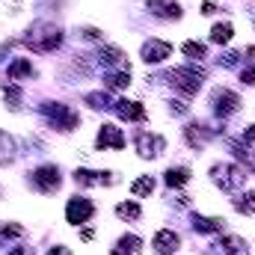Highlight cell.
Here are the masks:
<instances>
[{"label": "cell", "instance_id": "obj_9", "mask_svg": "<svg viewBox=\"0 0 255 255\" xmlns=\"http://www.w3.org/2000/svg\"><path fill=\"white\" fill-rule=\"evenodd\" d=\"M163 136H157V133H148V130H142L139 136H136V151L142 154V157H157L160 151H163Z\"/></svg>", "mask_w": 255, "mask_h": 255}, {"label": "cell", "instance_id": "obj_3", "mask_svg": "<svg viewBox=\"0 0 255 255\" xmlns=\"http://www.w3.org/2000/svg\"><path fill=\"white\" fill-rule=\"evenodd\" d=\"M211 175H214V181H217L223 190H238V187L247 184V169H241V166H235V163H217V166L211 169Z\"/></svg>", "mask_w": 255, "mask_h": 255}, {"label": "cell", "instance_id": "obj_35", "mask_svg": "<svg viewBox=\"0 0 255 255\" xmlns=\"http://www.w3.org/2000/svg\"><path fill=\"white\" fill-rule=\"evenodd\" d=\"M202 12L211 15V12H217V6H214V3H202Z\"/></svg>", "mask_w": 255, "mask_h": 255}, {"label": "cell", "instance_id": "obj_31", "mask_svg": "<svg viewBox=\"0 0 255 255\" xmlns=\"http://www.w3.org/2000/svg\"><path fill=\"white\" fill-rule=\"evenodd\" d=\"M80 33H83V39H92V42H98V39H101V33H98L95 27H83Z\"/></svg>", "mask_w": 255, "mask_h": 255}, {"label": "cell", "instance_id": "obj_13", "mask_svg": "<svg viewBox=\"0 0 255 255\" xmlns=\"http://www.w3.org/2000/svg\"><path fill=\"white\" fill-rule=\"evenodd\" d=\"M74 181H77V184H83V187H89V184H116L119 178H116L113 172H92V169H77V172H74Z\"/></svg>", "mask_w": 255, "mask_h": 255}, {"label": "cell", "instance_id": "obj_20", "mask_svg": "<svg viewBox=\"0 0 255 255\" xmlns=\"http://www.w3.org/2000/svg\"><path fill=\"white\" fill-rule=\"evenodd\" d=\"M98 57H101V63L113 65V68H128V63H125V54H122L119 48H104V45H101Z\"/></svg>", "mask_w": 255, "mask_h": 255}, {"label": "cell", "instance_id": "obj_7", "mask_svg": "<svg viewBox=\"0 0 255 255\" xmlns=\"http://www.w3.org/2000/svg\"><path fill=\"white\" fill-rule=\"evenodd\" d=\"M211 104H214V113H217V116H232V113H238L241 98H238L232 89H214Z\"/></svg>", "mask_w": 255, "mask_h": 255}, {"label": "cell", "instance_id": "obj_6", "mask_svg": "<svg viewBox=\"0 0 255 255\" xmlns=\"http://www.w3.org/2000/svg\"><path fill=\"white\" fill-rule=\"evenodd\" d=\"M247 241L244 238H235V235H229V238H220V241H214L205 255H247Z\"/></svg>", "mask_w": 255, "mask_h": 255}, {"label": "cell", "instance_id": "obj_33", "mask_svg": "<svg viewBox=\"0 0 255 255\" xmlns=\"http://www.w3.org/2000/svg\"><path fill=\"white\" fill-rule=\"evenodd\" d=\"M244 139H247V142H255V125H250L244 130Z\"/></svg>", "mask_w": 255, "mask_h": 255}, {"label": "cell", "instance_id": "obj_17", "mask_svg": "<svg viewBox=\"0 0 255 255\" xmlns=\"http://www.w3.org/2000/svg\"><path fill=\"white\" fill-rule=\"evenodd\" d=\"M184 133H187V142H190V145H205V142L214 136V130L208 125H187Z\"/></svg>", "mask_w": 255, "mask_h": 255}, {"label": "cell", "instance_id": "obj_22", "mask_svg": "<svg viewBox=\"0 0 255 255\" xmlns=\"http://www.w3.org/2000/svg\"><path fill=\"white\" fill-rule=\"evenodd\" d=\"M190 181V169L187 166H172V169H166V184L169 187H184Z\"/></svg>", "mask_w": 255, "mask_h": 255}, {"label": "cell", "instance_id": "obj_2", "mask_svg": "<svg viewBox=\"0 0 255 255\" xmlns=\"http://www.w3.org/2000/svg\"><path fill=\"white\" fill-rule=\"evenodd\" d=\"M39 110H42V116H45L51 125L60 128V130H74L77 122H80V116H77L68 104H51V101H45Z\"/></svg>", "mask_w": 255, "mask_h": 255}, {"label": "cell", "instance_id": "obj_18", "mask_svg": "<svg viewBox=\"0 0 255 255\" xmlns=\"http://www.w3.org/2000/svg\"><path fill=\"white\" fill-rule=\"evenodd\" d=\"M139 250H142V241H139L136 235H125L110 255H139Z\"/></svg>", "mask_w": 255, "mask_h": 255}, {"label": "cell", "instance_id": "obj_8", "mask_svg": "<svg viewBox=\"0 0 255 255\" xmlns=\"http://www.w3.org/2000/svg\"><path fill=\"white\" fill-rule=\"evenodd\" d=\"M33 184L42 193L60 190V169H57V166H39V169L33 172Z\"/></svg>", "mask_w": 255, "mask_h": 255}, {"label": "cell", "instance_id": "obj_32", "mask_svg": "<svg viewBox=\"0 0 255 255\" xmlns=\"http://www.w3.org/2000/svg\"><path fill=\"white\" fill-rule=\"evenodd\" d=\"M9 255H36V253H33V247H18V250H12Z\"/></svg>", "mask_w": 255, "mask_h": 255}, {"label": "cell", "instance_id": "obj_24", "mask_svg": "<svg viewBox=\"0 0 255 255\" xmlns=\"http://www.w3.org/2000/svg\"><path fill=\"white\" fill-rule=\"evenodd\" d=\"M232 36H235L232 24H217V27L211 30V42H217V45H226V42H232Z\"/></svg>", "mask_w": 255, "mask_h": 255}, {"label": "cell", "instance_id": "obj_5", "mask_svg": "<svg viewBox=\"0 0 255 255\" xmlns=\"http://www.w3.org/2000/svg\"><path fill=\"white\" fill-rule=\"evenodd\" d=\"M92 211H95V205H92L89 199H83V196H71L68 205H65V220L74 223V226H80V223H86V220L92 217Z\"/></svg>", "mask_w": 255, "mask_h": 255}, {"label": "cell", "instance_id": "obj_21", "mask_svg": "<svg viewBox=\"0 0 255 255\" xmlns=\"http://www.w3.org/2000/svg\"><path fill=\"white\" fill-rule=\"evenodd\" d=\"M15 151H18V145H15V139L6 133V130H0V166H6L12 157H15Z\"/></svg>", "mask_w": 255, "mask_h": 255}, {"label": "cell", "instance_id": "obj_14", "mask_svg": "<svg viewBox=\"0 0 255 255\" xmlns=\"http://www.w3.org/2000/svg\"><path fill=\"white\" fill-rule=\"evenodd\" d=\"M113 110H116L125 122H142V119H145V107L136 104V101H116Z\"/></svg>", "mask_w": 255, "mask_h": 255}, {"label": "cell", "instance_id": "obj_10", "mask_svg": "<svg viewBox=\"0 0 255 255\" xmlns=\"http://www.w3.org/2000/svg\"><path fill=\"white\" fill-rule=\"evenodd\" d=\"M95 148H125V136L116 125H104L98 130V139H95Z\"/></svg>", "mask_w": 255, "mask_h": 255}, {"label": "cell", "instance_id": "obj_19", "mask_svg": "<svg viewBox=\"0 0 255 255\" xmlns=\"http://www.w3.org/2000/svg\"><path fill=\"white\" fill-rule=\"evenodd\" d=\"M148 9L160 18H181V6L178 3H163V0H148Z\"/></svg>", "mask_w": 255, "mask_h": 255}, {"label": "cell", "instance_id": "obj_11", "mask_svg": "<svg viewBox=\"0 0 255 255\" xmlns=\"http://www.w3.org/2000/svg\"><path fill=\"white\" fill-rule=\"evenodd\" d=\"M178 244H181V238H178L175 232H169V229L157 232L154 241H151V247H154V253L157 255H172L175 250H178Z\"/></svg>", "mask_w": 255, "mask_h": 255}, {"label": "cell", "instance_id": "obj_1", "mask_svg": "<svg viewBox=\"0 0 255 255\" xmlns=\"http://www.w3.org/2000/svg\"><path fill=\"white\" fill-rule=\"evenodd\" d=\"M24 45L33 48L36 54H51V51H57L63 45V30L54 27V24H48V21H39V24H33L27 30Z\"/></svg>", "mask_w": 255, "mask_h": 255}, {"label": "cell", "instance_id": "obj_29", "mask_svg": "<svg viewBox=\"0 0 255 255\" xmlns=\"http://www.w3.org/2000/svg\"><path fill=\"white\" fill-rule=\"evenodd\" d=\"M116 214H119L122 220H136V217H139V205H133V202H122V205L116 208Z\"/></svg>", "mask_w": 255, "mask_h": 255}, {"label": "cell", "instance_id": "obj_16", "mask_svg": "<svg viewBox=\"0 0 255 255\" xmlns=\"http://www.w3.org/2000/svg\"><path fill=\"white\" fill-rule=\"evenodd\" d=\"M18 77H36V68L30 60H24V57H18L15 63L6 68V80L12 83V80H18Z\"/></svg>", "mask_w": 255, "mask_h": 255}, {"label": "cell", "instance_id": "obj_30", "mask_svg": "<svg viewBox=\"0 0 255 255\" xmlns=\"http://www.w3.org/2000/svg\"><path fill=\"white\" fill-rule=\"evenodd\" d=\"M181 51H184L190 60H202V57H205V45H199V42H184Z\"/></svg>", "mask_w": 255, "mask_h": 255}, {"label": "cell", "instance_id": "obj_34", "mask_svg": "<svg viewBox=\"0 0 255 255\" xmlns=\"http://www.w3.org/2000/svg\"><path fill=\"white\" fill-rule=\"evenodd\" d=\"M48 255H71V253H68L65 247H54V250H51V253H48Z\"/></svg>", "mask_w": 255, "mask_h": 255}, {"label": "cell", "instance_id": "obj_25", "mask_svg": "<svg viewBox=\"0 0 255 255\" xmlns=\"http://www.w3.org/2000/svg\"><path fill=\"white\" fill-rule=\"evenodd\" d=\"M130 190H133V196H148V193H154V181H151V175L136 178V181L130 184Z\"/></svg>", "mask_w": 255, "mask_h": 255}, {"label": "cell", "instance_id": "obj_27", "mask_svg": "<svg viewBox=\"0 0 255 255\" xmlns=\"http://www.w3.org/2000/svg\"><path fill=\"white\" fill-rule=\"evenodd\" d=\"M86 104H89V107H95V110L113 107V104H110V98H107V92H89V95H86Z\"/></svg>", "mask_w": 255, "mask_h": 255}, {"label": "cell", "instance_id": "obj_15", "mask_svg": "<svg viewBox=\"0 0 255 255\" xmlns=\"http://www.w3.org/2000/svg\"><path fill=\"white\" fill-rule=\"evenodd\" d=\"M223 226H226V220H220V217L193 214V229H196L199 235H217V232H223Z\"/></svg>", "mask_w": 255, "mask_h": 255}, {"label": "cell", "instance_id": "obj_12", "mask_svg": "<svg viewBox=\"0 0 255 255\" xmlns=\"http://www.w3.org/2000/svg\"><path fill=\"white\" fill-rule=\"evenodd\" d=\"M169 54H172V45H166V42L151 39V42L142 45V60H145V63H163Z\"/></svg>", "mask_w": 255, "mask_h": 255}, {"label": "cell", "instance_id": "obj_26", "mask_svg": "<svg viewBox=\"0 0 255 255\" xmlns=\"http://www.w3.org/2000/svg\"><path fill=\"white\" fill-rule=\"evenodd\" d=\"M3 95H6V101H9V107H12V110H18V107H21V104H18V101H21V89H18L15 83H3Z\"/></svg>", "mask_w": 255, "mask_h": 255}, {"label": "cell", "instance_id": "obj_4", "mask_svg": "<svg viewBox=\"0 0 255 255\" xmlns=\"http://www.w3.org/2000/svg\"><path fill=\"white\" fill-rule=\"evenodd\" d=\"M202 77H205L202 68H172V71H169V83H172L175 89H181L184 95H196V92H199Z\"/></svg>", "mask_w": 255, "mask_h": 255}, {"label": "cell", "instance_id": "obj_23", "mask_svg": "<svg viewBox=\"0 0 255 255\" xmlns=\"http://www.w3.org/2000/svg\"><path fill=\"white\" fill-rule=\"evenodd\" d=\"M107 89H125L128 83H130V68H119V71H110L107 77Z\"/></svg>", "mask_w": 255, "mask_h": 255}, {"label": "cell", "instance_id": "obj_28", "mask_svg": "<svg viewBox=\"0 0 255 255\" xmlns=\"http://www.w3.org/2000/svg\"><path fill=\"white\" fill-rule=\"evenodd\" d=\"M235 208H238L241 214H255V193H247V196L235 199Z\"/></svg>", "mask_w": 255, "mask_h": 255}]
</instances>
